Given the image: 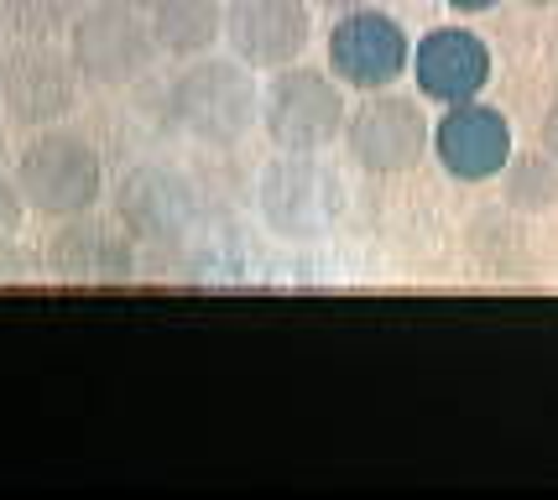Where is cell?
Segmentation results:
<instances>
[{"label":"cell","mask_w":558,"mask_h":500,"mask_svg":"<svg viewBox=\"0 0 558 500\" xmlns=\"http://www.w3.org/2000/svg\"><path fill=\"white\" fill-rule=\"evenodd\" d=\"M16 188L26 209L43 219H73L89 215L105 193V162L84 136L73 131H43L32 136L16 162Z\"/></svg>","instance_id":"6da1fadb"},{"label":"cell","mask_w":558,"mask_h":500,"mask_svg":"<svg viewBox=\"0 0 558 500\" xmlns=\"http://www.w3.org/2000/svg\"><path fill=\"white\" fill-rule=\"evenodd\" d=\"M168 105L172 120L204 146H235L262 110L245 63H225V58H189V69L172 78Z\"/></svg>","instance_id":"7a4b0ae2"},{"label":"cell","mask_w":558,"mask_h":500,"mask_svg":"<svg viewBox=\"0 0 558 500\" xmlns=\"http://www.w3.org/2000/svg\"><path fill=\"white\" fill-rule=\"evenodd\" d=\"M262 120H267V136L282 151H324L344 136V95L329 73L318 69H277V78L267 84L262 99Z\"/></svg>","instance_id":"3957f363"},{"label":"cell","mask_w":558,"mask_h":500,"mask_svg":"<svg viewBox=\"0 0 558 500\" xmlns=\"http://www.w3.org/2000/svg\"><path fill=\"white\" fill-rule=\"evenodd\" d=\"M151 58H157V37L142 22V11L105 0V5L78 11V22L69 26V63L84 84H99V89L131 84L151 69Z\"/></svg>","instance_id":"277c9868"},{"label":"cell","mask_w":558,"mask_h":500,"mask_svg":"<svg viewBox=\"0 0 558 500\" xmlns=\"http://www.w3.org/2000/svg\"><path fill=\"white\" fill-rule=\"evenodd\" d=\"M344 136H350V151H355V162L365 172L391 178V172H408V167L423 162V151H428V115H423L417 99L371 89V99L344 120Z\"/></svg>","instance_id":"5b68a950"},{"label":"cell","mask_w":558,"mask_h":500,"mask_svg":"<svg viewBox=\"0 0 558 500\" xmlns=\"http://www.w3.org/2000/svg\"><path fill=\"white\" fill-rule=\"evenodd\" d=\"M408 58H413V42H408V32L397 16L387 11H344L335 32H329V69L340 73L350 89H387L397 73L408 69Z\"/></svg>","instance_id":"8992f818"},{"label":"cell","mask_w":558,"mask_h":500,"mask_svg":"<svg viewBox=\"0 0 558 500\" xmlns=\"http://www.w3.org/2000/svg\"><path fill=\"white\" fill-rule=\"evenodd\" d=\"M308 0H230L225 5V37L245 69H288L308 48Z\"/></svg>","instance_id":"52a82bcc"},{"label":"cell","mask_w":558,"mask_h":500,"mask_svg":"<svg viewBox=\"0 0 558 500\" xmlns=\"http://www.w3.org/2000/svg\"><path fill=\"white\" fill-rule=\"evenodd\" d=\"M0 99L22 125H58L78 105V69L63 52L26 42V48L5 52L0 63Z\"/></svg>","instance_id":"ba28073f"},{"label":"cell","mask_w":558,"mask_h":500,"mask_svg":"<svg viewBox=\"0 0 558 500\" xmlns=\"http://www.w3.org/2000/svg\"><path fill=\"white\" fill-rule=\"evenodd\" d=\"M267 224L288 240L324 235L340 215V183L324 162H308V151H292V162H277L262 183Z\"/></svg>","instance_id":"9c48e42d"},{"label":"cell","mask_w":558,"mask_h":500,"mask_svg":"<svg viewBox=\"0 0 558 500\" xmlns=\"http://www.w3.org/2000/svg\"><path fill=\"white\" fill-rule=\"evenodd\" d=\"M198 215L194 188L172 172V167H131L116 188V219L125 224L131 240H151V245H172L189 235Z\"/></svg>","instance_id":"30bf717a"},{"label":"cell","mask_w":558,"mask_h":500,"mask_svg":"<svg viewBox=\"0 0 558 500\" xmlns=\"http://www.w3.org/2000/svg\"><path fill=\"white\" fill-rule=\"evenodd\" d=\"M434 151L449 178L486 183L511 162V125L501 110H490L481 99H464V105H449L444 120L434 125Z\"/></svg>","instance_id":"8fae6325"},{"label":"cell","mask_w":558,"mask_h":500,"mask_svg":"<svg viewBox=\"0 0 558 500\" xmlns=\"http://www.w3.org/2000/svg\"><path fill=\"white\" fill-rule=\"evenodd\" d=\"M48 271L63 282H125L136 271V245L125 235V224L73 215L48 240Z\"/></svg>","instance_id":"7c38bea8"},{"label":"cell","mask_w":558,"mask_h":500,"mask_svg":"<svg viewBox=\"0 0 558 500\" xmlns=\"http://www.w3.org/2000/svg\"><path fill=\"white\" fill-rule=\"evenodd\" d=\"M413 69L428 99L464 105V99H481V89L490 84V48L464 26H438L417 42Z\"/></svg>","instance_id":"4fadbf2b"},{"label":"cell","mask_w":558,"mask_h":500,"mask_svg":"<svg viewBox=\"0 0 558 500\" xmlns=\"http://www.w3.org/2000/svg\"><path fill=\"white\" fill-rule=\"evenodd\" d=\"M225 32L219 0H157L151 5V37L168 58H204Z\"/></svg>","instance_id":"5bb4252c"},{"label":"cell","mask_w":558,"mask_h":500,"mask_svg":"<svg viewBox=\"0 0 558 500\" xmlns=\"http://www.w3.org/2000/svg\"><path fill=\"white\" fill-rule=\"evenodd\" d=\"M84 11V0H0V16L5 26L26 37V42H48L58 32H69Z\"/></svg>","instance_id":"9a60e30c"},{"label":"cell","mask_w":558,"mask_h":500,"mask_svg":"<svg viewBox=\"0 0 558 500\" xmlns=\"http://www.w3.org/2000/svg\"><path fill=\"white\" fill-rule=\"evenodd\" d=\"M507 204L511 209H548L558 198V162L554 157H517L507 162Z\"/></svg>","instance_id":"2e32d148"},{"label":"cell","mask_w":558,"mask_h":500,"mask_svg":"<svg viewBox=\"0 0 558 500\" xmlns=\"http://www.w3.org/2000/svg\"><path fill=\"white\" fill-rule=\"evenodd\" d=\"M32 277H37V261L16 240H0V282H32Z\"/></svg>","instance_id":"e0dca14e"},{"label":"cell","mask_w":558,"mask_h":500,"mask_svg":"<svg viewBox=\"0 0 558 500\" xmlns=\"http://www.w3.org/2000/svg\"><path fill=\"white\" fill-rule=\"evenodd\" d=\"M22 219H26V198H22V188L0 178V240L16 235V230H22Z\"/></svg>","instance_id":"ac0fdd59"},{"label":"cell","mask_w":558,"mask_h":500,"mask_svg":"<svg viewBox=\"0 0 558 500\" xmlns=\"http://www.w3.org/2000/svg\"><path fill=\"white\" fill-rule=\"evenodd\" d=\"M543 151H548V157L558 162V105L548 110V115H543Z\"/></svg>","instance_id":"d6986e66"},{"label":"cell","mask_w":558,"mask_h":500,"mask_svg":"<svg viewBox=\"0 0 558 500\" xmlns=\"http://www.w3.org/2000/svg\"><path fill=\"white\" fill-rule=\"evenodd\" d=\"M449 5H454V11H464V16H481V11H490L496 0H449Z\"/></svg>","instance_id":"ffe728a7"},{"label":"cell","mask_w":558,"mask_h":500,"mask_svg":"<svg viewBox=\"0 0 558 500\" xmlns=\"http://www.w3.org/2000/svg\"><path fill=\"white\" fill-rule=\"evenodd\" d=\"M110 5H125V11H151L157 0H110Z\"/></svg>","instance_id":"44dd1931"},{"label":"cell","mask_w":558,"mask_h":500,"mask_svg":"<svg viewBox=\"0 0 558 500\" xmlns=\"http://www.w3.org/2000/svg\"><path fill=\"white\" fill-rule=\"evenodd\" d=\"M318 5H329V11H355V5H365V0H318Z\"/></svg>","instance_id":"7402d4cb"},{"label":"cell","mask_w":558,"mask_h":500,"mask_svg":"<svg viewBox=\"0 0 558 500\" xmlns=\"http://www.w3.org/2000/svg\"><path fill=\"white\" fill-rule=\"evenodd\" d=\"M0 162H5V131H0Z\"/></svg>","instance_id":"603a6c76"},{"label":"cell","mask_w":558,"mask_h":500,"mask_svg":"<svg viewBox=\"0 0 558 500\" xmlns=\"http://www.w3.org/2000/svg\"><path fill=\"white\" fill-rule=\"evenodd\" d=\"M527 5H558V0H527Z\"/></svg>","instance_id":"cb8c5ba5"}]
</instances>
